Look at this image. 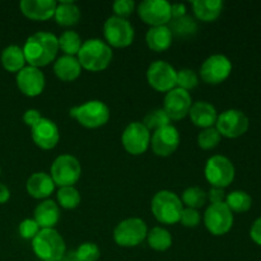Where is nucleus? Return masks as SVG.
I'll return each mask as SVG.
<instances>
[{"instance_id":"obj_1","label":"nucleus","mask_w":261,"mask_h":261,"mask_svg":"<svg viewBox=\"0 0 261 261\" xmlns=\"http://www.w3.org/2000/svg\"><path fill=\"white\" fill-rule=\"evenodd\" d=\"M22 48L25 63L40 69L58 59L59 41L54 33L40 31L31 35Z\"/></svg>"},{"instance_id":"obj_2","label":"nucleus","mask_w":261,"mask_h":261,"mask_svg":"<svg viewBox=\"0 0 261 261\" xmlns=\"http://www.w3.org/2000/svg\"><path fill=\"white\" fill-rule=\"evenodd\" d=\"M76 58L82 69L97 73L109 68L112 61V48L107 45L106 41L89 38L83 42Z\"/></svg>"},{"instance_id":"obj_3","label":"nucleus","mask_w":261,"mask_h":261,"mask_svg":"<svg viewBox=\"0 0 261 261\" xmlns=\"http://www.w3.org/2000/svg\"><path fill=\"white\" fill-rule=\"evenodd\" d=\"M184 208L185 206L180 196L170 190H161L155 193L150 203L153 216L162 224L178 223Z\"/></svg>"},{"instance_id":"obj_4","label":"nucleus","mask_w":261,"mask_h":261,"mask_svg":"<svg viewBox=\"0 0 261 261\" xmlns=\"http://www.w3.org/2000/svg\"><path fill=\"white\" fill-rule=\"evenodd\" d=\"M32 250L42 261H61L65 256L66 245L55 228L41 229L32 240Z\"/></svg>"},{"instance_id":"obj_5","label":"nucleus","mask_w":261,"mask_h":261,"mask_svg":"<svg viewBox=\"0 0 261 261\" xmlns=\"http://www.w3.org/2000/svg\"><path fill=\"white\" fill-rule=\"evenodd\" d=\"M69 115L87 129H98L109 122L110 109L105 102L92 99L83 105L71 107Z\"/></svg>"},{"instance_id":"obj_6","label":"nucleus","mask_w":261,"mask_h":261,"mask_svg":"<svg viewBox=\"0 0 261 261\" xmlns=\"http://www.w3.org/2000/svg\"><path fill=\"white\" fill-rule=\"evenodd\" d=\"M204 175L212 188L224 189L231 185L236 176V170L229 158L224 155H212L205 163Z\"/></svg>"},{"instance_id":"obj_7","label":"nucleus","mask_w":261,"mask_h":261,"mask_svg":"<svg viewBox=\"0 0 261 261\" xmlns=\"http://www.w3.org/2000/svg\"><path fill=\"white\" fill-rule=\"evenodd\" d=\"M148 226L143 219L132 217L120 222L114 229V241L121 247H135L142 244L148 234Z\"/></svg>"},{"instance_id":"obj_8","label":"nucleus","mask_w":261,"mask_h":261,"mask_svg":"<svg viewBox=\"0 0 261 261\" xmlns=\"http://www.w3.org/2000/svg\"><path fill=\"white\" fill-rule=\"evenodd\" d=\"M82 175V166L78 158L71 154H61L51 165L50 176L56 186H74Z\"/></svg>"},{"instance_id":"obj_9","label":"nucleus","mask_w":261,"mask_h":261,"mask_svg":"<svg viewBox=\"0 0 261 261\" xmlns=\"http://www.w3.org/2000/svg\"><path fill=\"white\" fill-rule=\"evenodd\" d=\"M103 35L110 47L125 48L134 41L135 31L129 20L112 15L105 22Z\"/></svg>"},{"instance_id":"obj_10","label":"nucleus","mask_w":261,"mask_h":261,"mask_svg":"<svg viewBox=\"0 0 261 261\" xmlns=\"http://www.w3.org/2000/svg\"><path fill=\"white\" fill-rule=\"evenodd\" d=\"M249 117L241 110H226L217 117L216 129L218 130L221 137L229 138V139L242 137L249 130Z\"/></svg>"},{"instance_id":"obj_11","label":"nucleus","mask_w":261,"mask_h":261,"mask_svg":"<svg viewBox=\"0 0 261 261\" xmlns=\"http://www.w3.org/2000/svg\"><path fill=\"white\" fill-rule=\"evenodd\" d=\"M232 63L226 55L214 54L205 59L199 70V76L206 84H221L231 75Z\"/></svg>"},{"instance_id":"obj_12","label":"nucleus","mask_w":261,"mask_h":261,"mask_svg":"<svg viewBox=\"0 0 261 261\" xmlns=\"http://www.w3.org/2000/svg\"><path fill=\"white\" fill-rule=\"evenodd\" d=\"M177 70L165 60H155L148 66V84L157 92H170L176 88Z\"/></svg>"},{"instance_id":"obj_13","label":"nucleus","mask_w":261,"mask_h":261,"mask_svg":"<svg viewBox=\"0 0 261 261\" xmlns=\"http://www.w3.org/2000/svg\"><path fill=\"white\" fill-rule=\"evenodd\" d=\"M204 224L214 236H223L233 226V213L226 203L211 204L204 213Z\"/></svg>"},{"instance_id":"obj_14","label":"nucleus","mask_w":261,"mask_h":261,"mask_svg":"<svg viewBox=\"0 0 261 261\" xmlns=\"http://www.w3.org/2000/svg\"><path fill=\"white\" fill-rule=\"evenodd\" d=\"M124 149L133 155H140L150 147V132L143 122H130L121 135Z\"/></svg>"},{"instance_id":"obj_15","label":"nucleus","mask_w":261,"mask_h":261,"mask_svg":"<svg viewBox=\"0 0 261 261\" xmlns=\"http://www.w3.org/2000/svg\"><path fill=\"white\" fill-rule=\"evenodd\" d=\"M138 15L150 27L168 25L172 19L171 3L167 0H144L137 7Z\"/></svg>"},{"instance_id":"obj_16","label":"nucleus","mask_w":261,"mask_h":261,"mask_svg":"<svg viewBox=\"0 0 261 261\" xmlns=\"http://www.w3.org/2000/svg\"><path fill=\"white\" fill-rule=\"evenodd\" d=\"M193 105L190 92L184 91L181 88H173L172 91L167 92L163 101V110L170 117V120L178 121L189 115V111Z\"/></svg>"},{"instance_id":"obj_17","label":"nucleus","mask_w":261,"mask_h":261,"mask_svg":"<svg viewBox=\"0 0 261 261\" xmlns=\"http://www.w3.org/2000/svg\"><path fill=\"white\" fill-rule=\"evenodd\" d=\"M180 145V133L173 125H167L155 130L150 137V147L155 155L168 157Z\"/></svg>"},{"instance_id":"obj_18","label":"nucleus","mask_w":261,"mask_h":261,"mask_svg":"<svg viewBox=\"0 0 261 261\" xmlns=\"http://www.w3.org/2000/svg\"><path fill=\"white\" fill-rule=\"evenodd\" d=\"M17 86L27 97H37L43 92L46 86L45 74L41 69L27 65L17 73Z\"/></svg>"},{"instance_id":"obj_19","label":"nucleus","mask_w":261,"mask_h":261,"mask_svg":"<svg viewBox=\"0 0 261 261\" xmlns=\"http://www.w3.org/2000/svg\"><path fill=\"white\" fill-rule=\"evenodd\" d=\"M32 140L38 148L45 150H50L58 145L60 139L59 127L53 120L42 117L33 127H31Z\"/></svg>"},{"instance_id":"obj_20","label":"nucleus","mask_w":261,"mask_h":261,"mask_svg":"<svg viewBox=\"0 0 261 261\" xmlns=\"http://www.w3.org/2000/svg\"><path fill=\"white\" fill-rule=\"evenodd\" d=\"M58 2L55 0H22L20 12L32 20H47L54 18Z\"/></svg>"},{"instance_id":"obj_21","label":"nucleus","mask_w":261,"mask_h":261,"mask_svg":"<svg viewBox=\"0 0 261 261\" xmlns=\"http://www.w3.org/2000/svg\"><path fill=\"white\" fill-rule=\"evenodd\" d=\"M55 182L46 172H35L28 177L25 182L27 193L32 198L46 200L55 191Z\"/></svg>"},{"instance_id":"obj_22","label":"nucleus","mask_w":261,"mask_h":261,"mask_svg":"<svg viewBox=\"0 0 261 261\" xmlns=\"http://www.w3.org/2000/svg\"><path fill=\"white\" fill-rule=\"evenodd\" d=\"M189 116L195 126L208 129V127H213L216 125L218 114H217L216 107L212 103L206 101H198L191 105Z\"/></svg>"},{"instance_id":"obj_23","label":"nucleus","mask_w":261,"mask_h":261,"mask_svg":"<svg viewBox=\"0 0 261 261\" xmlns=\"http://www.w3.org/2000/svg\"><path fill=\"white\" fill-rule=\"evenodd\" d=\"M33 219L41 229L55 228L60 219V208L54 200L46 199L35 208Z\"/></svg>"},{"instance_id":"obj_24","label":"nucleus","mask_w":261,"mask_h":261,"mask_svg":"<svg viewBox=\"0 0 261 261\" xmlns=\"http://www.w3.org/2000/svg\"><path fill=\"white\" fill-rule=\"evenodd\" d=\"M54 73L60 81L73 82L81 75L82 65L76 56L63 55L54 63Z\"/></svg>"},{"instance_id":"obj_25","label":"nucleus","mask_w":261,"mask_h":261,"mask_svg":"<svg viewBox=\"0 0 261 261\" xmlns=\"http://www.w3.org/2000/svg\"><path fill=\"white\" fill-rule=\"evenodd\" d=\"M173 36L168 25L150 27L145 35V42L150 50L155 53H162L168 50L172 45Z\"/></svg>"},{"instance_id":"obj_26","label":"nucleus","mask_w":261,"mask_h":261,"mask_svg":"<svg viewBox=\"0 0 261 261\" xmlns=\"http://www.w3.org/2000/svg\"><path fill=\"white\" fill-rule=\"evenodd\" d=\"M81 9L73 0H61L55 9V22L61 27H71L81 20Z\"/></svg>"},{"instance_id":"obj_27","label":"nucleus","mask_w":261,"mask_h":261,"mask_svg":"<svg viewBox=\"0 0 261 261\" xmlns=\"http://www.w3.org/2000/svg\"><path fill=\"white\" fill-rule=\"evenodd\" d=\"M191 5L194 14L199 20L214 22L222 14L224 4L221 0H195Z\"/></svg>"},{"instance_id":"obj_28","label":"nucleus","mask_w":261,"mask_h":261,"mask_svg":"<svg viewBox=\"0 0 261 261\" xmlns=\"http://www.w3.org/2000/svg\"><path fill=\"white\" fill-rule=\"evenodd\" d=\"M2 65L10 73H18L25 66V58L23 48L18 45H9L2 51L0 55Z\"/></svg>"},{"instance_id":"obj_29","label":"nucleus","mask_w":261,"mask_h":261,"mask_svg":"<svg viewBox=\"0 0 261 261\" xmlns=\"http://www.w3.org/2000/svg\"><path fill=\"white\" fill-rule=\"evenodd\" d=\"M172 36H176L178 38H188L191 37L198 31V23L190 15H182L178 18H172L171 22L168 23Z\"/></svg>"},{"instance_id":"obj_30","label":"nucleus","mask_w":261,"mask_h":261,"mask_svg":"<svg viewBox=\"0 0 261 261\" xmlns=\"http://www.w3.org/2000/svg\"><path fill=\"white\" fill-rule=\"evenodd\" d=\"M147 241L150 249L154 251H167L172 246V236L167 229L162 227H153L150 231H148Z\"/></svg>"},{"instance_id":"obj_31","label":"nucleus","mask_w":261,"mask_h":261,"mask_svg":"<svg viewBox=\"0 0 261 261\" xmlns=\"http://www.w3.org/2000/svg\"><path fill=\"white\" fill-rule=\"evenodd\" d=\"M226 205L231 209L232 213H245V212L250 211L252 205V199L246 191L242 190H234L226 195V200H224Z\"/></svg>"},{"instance_id":"obj_32","label":"nucleus","mask_w":261,"mask_h":261,"mask_svg":"<svg viewBox=\"0 0 261 261\" xmlns=\"http://www.w3.org/2000/svg\"><path fill=\"white\" fill-rule=\"evenodd\" d=\"M59 41V50L64 53V55L75 56L78 55L79 50H81L83 41H82L79 33L75 31H65L60 35L58 38Z\"/></svg>"},{"instance_id":"obj_33","label":"nucleus","mask_w":261,"mask_h":261,"mask_svg":"<svg viewBox=\"0 0 261 261\" xmlns=\"http://www.w3.org/2000/svg\"><path fill=\"white\" fill-rule=\"evenodd\" d=\"M56 199L61 208L64 209H75L81 204V193L75 186H64L59 188L56 193Z\"/></svg>"},{"instance_id":"obj_34","label":"nucleus","mask_w":261,"mask_h":261,"mask_svg":"<svg viewBox=\"0 0 261 261\" xmlns=\"http://www.w3.org/2000/svg\"><path fill=\"white\" fill-rule=\"evenodd\" d=\"M206 191H204L203 189L199 188V186H191V188H188L182 193V198H181V201H182L184 206L191 209H196L198 211L199 208L205 205L206 203Z\"/></svg>"},{"instance_id":"obj_35","label":"nucleus","mask_w":261,"mask_h":261,"mask_svg":"<svg viewBox=\"0 0 261 261\" xmlns=\"http://www.w3.org/2000/svg\"><path fill=\"white\" fill-rule=\"evenodd\" d=\"M143 124L147 127L148 130H158L163 126H167L171 124L170 117L167 116V114L165 112L163 109H155L152 110L150 112H148L145 115L144 120H143Z\"/></svg>"},{"instance_id":"obj_36","label":"nucleus","mask_w":261,"mask_h":261,"mask_svg":"<svg viewBox=\"0 0 261 261\" xmlns=\"http://www.w3.org/2000/svg\"><path fill=\"white\" fill-rule=\"evenodd\" d=\"M221 134L216 127H208V129H203L198 135V145L204 150L214 149L217 145L221 143Z\"/></svg>"},{"instance_id":"obj_37","label":"nucleus","mask_w":261,"mask_h":261,"mask_svg":"<svg viewBox=\"0 0 261 261\" xmlns=\"http://www.w3.org/2000/svg\"><path fill=\"white\" fill-rule=\"evenodd\" d=\"M75 261H98L101 250L94 242H84L74 252Z\"/></svg>"},{"instance_id":"obj_38","label":"nucleus","mask_w":261,"mask_h":261,"mask_svg":"<svg viewBox=\"0 0 261 261\" xmlns=\"http://www.w3.org/2000/svg\"><path fill=\"white\" fill-rule=\"evenodd\" d=\"M199 84V75L193 69L184 68L177 70V78H176V87L184 89V91H191Z\"/></svg>"},{"instance_id":"obj_39","label":"nucleus","mask_w":261,"mask_h":261,"mask_svg":"<svg viewBox=\"0 0 261 261\" xmlns=\"http://www.w3.org/2000/svg\"><path fill=\"white\" fill-rule=\"evenodd\" d=\"M40 231L41 228L33 218L23 219L18 226V232H19L20 237L24 240H33Z\"/></svg>"},{"instance_id":"obj_40","label":"nucleus","mask_w":261,"mask_h":261,"mask_svg":"<svg viewBox=\"0 0 261 261\" xmlns=\"http://www.w3.org/2000/svg\"><path fill=\"white\" fill-rule=\"evenodd\" d=\"M137 4L133 0H116L112 4V10H114V15L119 18H124L127 19V17L134 13Z\"/></svg>"},{"instance_id":"obj_41","label":"nucleus","mask_w":261,"mask_h":261,"mask_svg":"<svg viewBox=\"0 0 261 261\" xmlns=\"http://www.w3.org/2000/svg\"><path fill=\"white\" fill-rule=\"evenodd\" d=\"M200 219L201 216L199 213V211L191 208H184L180 222L182 226L188 227V228H195L200 223Z\"/></svg>"},{"instance_id":"obj_42","label":"nucleus","mask_w":261,"mask_h":261,"mask_svg":"<svg viewBox=\"0 0 261 261\" xmlns=\"http://www.w3.org/2000/svg\"><path fill=\"white\" fill-rule=\"evenodd\" d=\"M41 119H42V116H41V112L36 109H28L27 111L23 114V122H24V124L30 127L35 126V125L37 124Z\"/></svg>"},{"instance_id":"obj_43","label":"nucleus","mask_w":261,"mask_h":261,"mask_svg":"<svg viewBox=\"0 0 261 261\" xmlns=\"http://www.w3.org/2000/svg\"><path fill=\"white\" fill-rule=\"evenodd\" d=\"M206 199L211 201V204L224 203V200H226V193H224L223 189L212 188L211 190L206 193Z\"/></svg>"},{"instance_id":"obj_44","label":"nucleus","mask_w":261,"mask_h":261,"mask_svg":"<svg viewBox=\"0 0 261 261\" xmlns=\"http://www.w3.org/2000/svg\"><path fill=\"white\" fill-rule=\"evenodd\" d=\"M250 237L255 244L261 246V217L252 223L251 228H250Z\"/></svg>"},{"instance_id":"obj_45","label":"nucleus","mask_w":261,"mask_h":261,"mask_svg":"<svg viewBox=\"0 0 261 261\" xmlns=\"http://www.w3.org/2000/svg\"><path fill=\"white\" fill-rule=\"evenodd\" d=\"M171 15H172V18H178L182 17V15H186L185 4H181V3L171 4Z\"/></svg>"},{"instance_id":"obj_46","label":"nucleus","mask_w":261,"mask_h":261,"mask_svg":"<svg viewBox=\"0 0 261 261\" xmlns=\"http://www.w3.org/2000/svg\"><path fill=\"white\" fill-rule=\"evenodd\" d=\"M10 190L4 184H0V204H4L9 200Z\"/></svg>"},{"instance_id":"obj_47","label":"nucleus","mask_w":261,"mask_h":261,"mask_svg":"<svg viewBox=\"0 0 261 261\" xmlns=\"http://www.w3.org/2000/svg\"><path fill=\"white\" fill-rule=\"evenodd\" d=\"M0 173H2V170H0Z\"/></svg>"}]
</instances>
